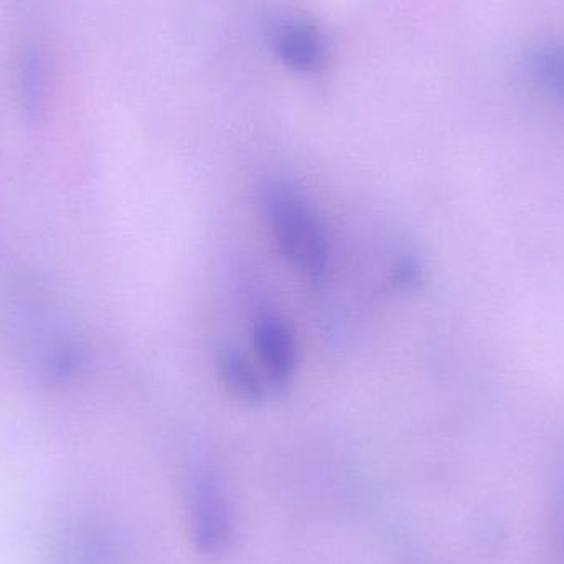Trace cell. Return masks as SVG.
<instances>
[{"label":"cell","mask_w":564,"mask_h":564,"mask_svg":"<svg viewBox=\"0 0 564 564\" xmlns=\"http://www.w3.org/2000/svg\"><path fill=\"white\" fill-rule=\"evenodd\" d=\"M423 278L420 261L416 258H404L394 270V281L401 289H411Z\"/></svg>","instance_id":"8"},{"label":"cell","mask_w":564,"mask_h":564,"mask_svg":"<svg viewBox=\"0 0 564 564\" xmlns=\"http://www.w3.org/2000/svg\"><path fill=\"white\" fill-rule=\"evenodd\" d=\"M217 373L221 384L231 397L250 406H260L268 400V384L263 371L250 360L247 354L234 345H225L217 351Z\"/></svg>","instance_id":"3"},{"label":"cell","mask_w":564,"mask_h":564,"mask_svg":"<svg viewBox=\"0 0 564 564\" xmlns=\"http://www.w3.org/2000/svg\"><path fill=\"white\" fill-rule=\"evenodd\" d=\"M20 91L23 108L30 119H36L42 112L46 93V69L42 53L36 46H26L20 62Z\"/></svg>","instance_id":"5"},{"label":"cell","mask_w":564,"mask_h":564,"mask_svg":"<svg viewBox=\"0 0 564 564\" xmlns=\"http://www.w3.org/2000/svg\"><path fill=\"white\" fill-rule=\"evenodd\" d=\"M553 550L556 564H564V476L556 494L555 512H553Z\"/></svg>","instance_id":"7"},{"label":"cell","mask_w":564,"mask_h":564,"mask_svg":"<svg viewBox=\"0 0 564 564\" xmlns=\"http://www.w3.org/2000/svg\"><path fill=\"white\" fill-rule=\"evenodd\" d=\"M253 347L268 384L288 390L297 370V341L291 325L273 312H263L253 322Z\"/></svg>","instance_id":"2"},{"label":"cell","mask_w":564,"mask_h":564,"mask_svg":"<svg viewBox=\"0 0 564 564\" xmlns=\"http://www.w3.org/2000/svg\"><path fill=\"white\" fill-rule=\"evenodd\" d=\"M530 72L543 89L564 98V46H540L530 56Z\"/></svg>","instance_id":"6"},{"label":"cell","mask_w":564,"mask_h":564,"mask_svg":"<svg viewBox=\"0 0 564 564\" xmlns=\"http://www.w3.org/2000/svg\"><path fill=\"white\" fill-rule=\"evenodd\" d=\"M260 200L281 257L311 288H322L330 273V243L314 205L278 178L261 185Z\"/></svg>","instance_id":"1"},{"label":"cell","mask_w":564,"mask_h":564,"mask_svg":"<svg viewBox=\"0 0 564 564\" xmlns=\"http://www.w3.org/2000/svg\"><path fill=\"white\" fill-rule=\"evenodd\" d=\"M278 53L295 72H317L325 62V43L321 32L308 23H292L278 35Z\"/></svg>","instance_id":"4"}]
</instances>
